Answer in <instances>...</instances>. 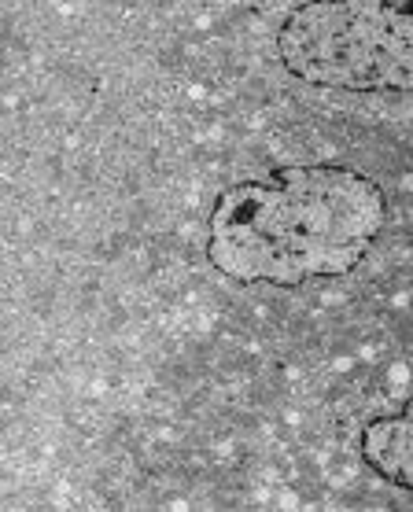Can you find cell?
Segmentation results:
<instances>
[{
	"label": "cell",
	"mask_w": 413,
	"mask_h": 512,
	"mask_svg": "<svg viewBox=\"0 0 413 512\" xmlns=\"http://www.w3.org/2000/svg\"><path fill=\"white\" fill-rule=\"evenodd\" d=\"M299 82L343 93H410L413 12L395 0H307L277 30Z\"/></svg>",
	"instance_id": "cell-2"
},
{
	"label": "cell",
	"mask_w": 413,
	"mask_h": 512,
	"mask_svg": "<svg viewBox=\"0 0 413 512\" xmlns=\"http://www.w3.org/2000/svg\"><path fill=\"white\" fill-rule=\"evenodd\" d=\"M388 225L384 188L351 166H281L214 199L207 258L236 284L299 288L347 277Z\"/></svg>",
	"instance_id": "cell-1"
},
{
	"label": "cell",
	"mask_w": 413,
	"mask_h": 512,
	"mask_svg": "<svg viewBox=\"0 0 413 512\" xmlns=\"http://www.w3.org/2000/svg\"><path fill=\"white\" fill-rule=\"evenodd\" d=\"M362 461H366L380 479L395 483L399 490L413 487V413L402 406L391 417L369 420L358 439Z\"/></svg>",
	"instance_id": "cell-3"
}]
</instances>
